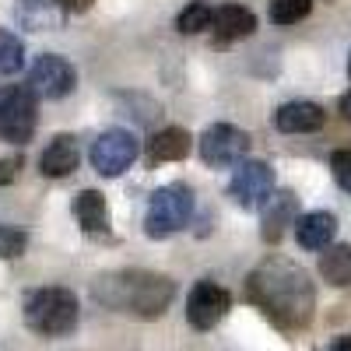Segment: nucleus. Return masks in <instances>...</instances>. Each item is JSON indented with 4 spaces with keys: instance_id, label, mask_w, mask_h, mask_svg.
Listing matches in <instances>:
<instances>
[{
    "instance_id": "obj_1",
    "label": "nucleus",
    "mask_w": 351,
    "mask_h": 351,
    "mask_svg": "<svg viewBox=\"0 0 351 351\" xmlns=\"http://www.w3.org/2000/svg\"><path fill=\"white\" fill-rule=\"evenodd\" d=\"M246 295L256 309H263L281 330H302L309 327L316 309V291L309 274L291 260L271 256L260 267H253L246 281Z\"/></svg>"
},
{
    "instance_id": "obj_2",
    "label": "nucleus",
    "mask_w": 351,
    "mask_h": 351,
    "mask_svg": "<svg viewBox=\"0 0 351 351\" xmlns=\"http://www.w3.org/2000/svg\"><path fill=\"white\" fill-rule=\"evenodd\" d=\"M92 295H95V302H102L112 313H127V316H137V319H155L172 306L176 285L165 274L127 267V271L99 274L92 281Z\"/></svg>"
},
{
    "instance_id": "obj_3",
    "label": "nucleus",
    "mask_w": 351,
    "mask_h": 351,
    "mask_svg": "<svg viewBox=\"0 0 351 351\" xmlns=\"http://www.w3.org/2000/svg\"><path fill=\"white\" fill-rule=\"evenodd\" d=\"M77 295L71 288L49 285V288H32L25 295L21 316L25 327L39 337H67L77 327Z\"/></svg>"
},
{
    "instance_id": "obj_4",
    "label": "nucleus",
    "mask_w": 351,
    "mask_h": 351,
    "mask_svg": "<svg viewBox=\"0 0 351 351\" xmlns=\"http://www.w3.org/2000/svg\"><path fill=\"white\" fill-rule=\"evenodd\" d=\"M190 215H193V190L186 183L158 186L148 200V211H144V232L152 239H165L172 232L186 228Z\"/></svg>"
},
{
    "instance_id": "obj_5",
    "label": "nucleus",
    "mask_w": 351,
    "mask_h": 351,
    "mask_svg": "<svg viewBox=\"0 0 351 351\" xmlns=\"http://www.w3.org/2000/svg\"><path fill=\"white\" fill-rule=\"evenodd\" d=\"M36 134V92L28 84H8L0 92V137L8 144H28Z\"/></svg>"
},
{
    "instance_id": "obj_6",
    "label": "nucleus",
    "mask_w": 351,
    "mask_h": 351,
    "mask_svg": "<svg viewBox=\"0 0 351 351\" xmlns=\"http://www.w3.org/2000/svg\"><path fill=\"white\" fill-rule=\"evenodd\" d=\"M141 155V141L123 130V127H112L106 134L95 137L92 152H88V158H92V169L99 176H106V180H116V176H123Z\"/></svg>"
},
{
    "instance_id": "obj_7",
    "label": "nucleus",
    "mask_w": 351,
    "mask_h": 351,
    "mask_svg": "<svg viewBox=\"0 0 351 351\" xmlns=\"http://www.w3.org/2000/svg\"><path fill=\"white\" fill-rule=\"evenodd\" d=\"M250 152V134L232 123H211L200 134V158L211 169H228Z\"/></svg>"
},
{
    "instance_id": "obj_8",
    "label": "nucleus",
    "mask_w": 351,
    "mask_h": 351,
    "mask_svg": "<svg viewBox=\"0 0 351 351\" xmlns=\"http://www.w3.org/2000/svg\"><path fill=\"white\" fill-rule=\"evenodd\" d=\"M228 197L239 204L243 211L263 208L271 197H274V169L267 162H243L236 169L228 183Z\"/></svg>"
},
{
    "instance_id": "obj_9",
    "label": "nucleus",
    "mask_w": 351,
    "mask_h": 351,
    "mask_svg": "<svg viewBox=\"0 0 351 351\" xmlns=\"http://www.w3.org/2000/svg\"><path fill=\"white\" fill-rule=\"evenodd\" d=\"M74 84H77V71L56 53L36 56V64L28 67V88L39 99H64L74 92Z\"/></svg>"
},
{
    "instance_id": "obj_10",
    "label": "nucleus",
    "mask_w": 351,
    "mask_h": 351,
    "mask_svg": "<svg viewBox=\"0 0 351 351\" xmlns=\"http://www.w3.org/2000/svg\"><path fill=\"white\" fill-rule=\"evenodd\" d=\"M228 309H232V295L215 281H197L186 295V319H190L193 330L218 327Z\"/></svg>"
},
{
    "instance_id": "obj_11",
    "label": "nucleus",
    "mask_w": 351,
    "mask_h": 351,
    "mask_svg": "<svg viewBox=\"0 0 351 351\" xmlns=\"http://www.w3.org/2000/svg\"><path fill=\"white\" fill-rule=\"evenodd\" d=\"M327 123V112L324 106L316 102H306V99H295V102H285L278 112H274V127L281 134H313Z\"/></svg>"
},
{
    "instance_id": "obj_12",
    "label": "nucleus",
    "mask_w": 351,
    "mask_h": 351,
    "mask_svg": "<svg viewBox=\"0 0 351 351\" xmlns=\"http://www.w3.org/2000/svg\"><path fill=\"white\" fill-rule=\"evenodd\" d=\"M14 18H18L21 28H28V32H56V28L64 25L67 11H64L60 0H18Z\"/></svg>"
},
{
    "instance_id": "obj_13",
    "label": "nucleus",
    "mask_w": 351,
    "mask_h": 351,
    "mask_svg": "<svg viewBox=\"0 0 351 351\" xmlns=\"http://www.w3.org/2000/svg\"><path fill=\"white\" fill-rule=\"evenodd\" d=\"M334 236H337V218L330 211H309L295 221V239L302 250L324 253L334 246Z\"/></svg>"
},
{
    "instance_id": "obj_14",
    "label": "nucleus",
    "mask_w": 351,
    "mask_h": 351,
    "mask_svg": "<svg viewBox=\"0 0 351 351\" xmlns=\"http://www.w3.org/2000/svg\"><path fill=\"white\" fill-rule=\"evenodd\" d=\"M295 211H299V197L288 190H274V197L263 204V228L260 236L267 243H278L285 236L288 225H295Z\"/></svg>"
},
{
    "instance_id": "obj_15",
    "label": "nucleus",
    "mask_w": 351,
    "mask_h": 351,
    "mask_svg": "<svg viewBox=\"0 0 351 351\" xmlns=\"http://www.w3.org/2000/svg\"><path fill=\"white\" fill-rule=\"evenodd\" d=\"M81 162V152H77V141L71 134H60L53 137V144L39 155V172L49 176V180H64V176H71Z\"/></svg>"
},
{
    "instance_id": "obj_16",
    "label": "nucleus",
    "mask_w": 351,
    "mask_h": 351,
    "mask_svg": "<svg viewBox=\"0 0 351 351\" xmlns=\"http://www.w3.org/2000/svg\"><path fill=\"white\" fill-rule=\"evenodd\" d=\"M215 39L218 43H239V39H250L256 32V14L250 8H239V4H225L218 8L215 14Z\"/></svg>"
},
{
    "instance_id": "obj_17",
    "label": "nucleus",
    "mask_w": 351,
    "mask_h": 351,
    "mask_svg": "<svg viewBox=\"0 0 351 351\" xmlns=\"http://www.w3.org/2000/svg\"><path fill=\"white\" fill-rule=\"evenodd\" d=\"M74 215L88 236H106L109 232V208H106V197L99 190H81L74 200Z\"/></svg>"
},
{
    "instance_id": "obj_18",
    "label": "nucleus",
    "mask_w": 351,
    "mask_h": 351,
    "mask_svg": "<svg viewBox=\"0 0 351 351\" xmlns=\"http://www.w3.org/2000/svg\"><path fill=\"white\" fill-rule=\"evenodd\" d=\"M186 155H190V134L183 127H165L148 141L152 162H183Z\"/></svg>"
},
{
    "instance_id": "obj_19",
    "label": "nucleus",
    "mask_w": 351,
    "mask_h": 351,
    "mask_svg": "<svg viewBox=\"0 0 351 351\" xmlns=\"http://www.w3.org/2000/svg\"><path fill=\"white\" fill-rule=\"evenodd\" d=\"M319 274L334 288H351V246L337 243L319 253Z\"/></svg>"
},
{
    "instance_id": "obj_20",
    "label": "nucleus",
    "mask_w": 351,
    "mask_h": 351,
    "mask_svg": "<svg viewBox=\"0 0 351 351\" xmlns=\"http://www.w3.org/2000/svg\"><path fill=\"white\" fill-rule=\"evenodd\" d=\"M215 14H218V11H211V4L193 0L190 8L180 11V18H176V28H180V32H186V36H197V32H204V28H215Z\"/></svg>"
},
{
    "instance_id": "obj_21",
    "label": "nucleus",
    "mask_w": 351,
    "mask_h": 351,
    "mask_svg": "<svg viewBox=\"0 0 351 351\" xmlns=\"http://www.w3.org/2000/svg\"><path fill=\"white\" fill-rule=\"evenodd\" d=\"M21 64H25V46H21V39H18L14 32H4V28H0V77L18 74Z\"/></svg>"
},
{
    "instance_id": "obj_22",
    "label": "nucleus",
    "mask_w": 351,
    "mask_h": 351,
    "mask_svg": "<svg viewBox=\"0 0 351 351\" xmlns=\"http://www.w3.org/2000/svg\"><path fill=\"white\" fill-rule=\"evenodd\" d=\"M313 11V0H271V21L274 25H295Z\"/></svg>"
},
{
    "instance_id": "obj_23",
    "label": "nucleus",
    "mask_w": 351,
    "mask_h": 351,
    "mask_svg": "<svg viewBox=\"0 0 351 351\" xmlns=\"http://www.w3.org/2000/svg\"><path fill=\"white\" fill-rule=\"evenodd\" d=\"M25 232H18V228H11V225H0V256L4 260H14V256H21L25 253Z\"/></svg>"
},
{
    "instance_id": "obj_24",
    "label": "nucleus",
    "mask_w": 351,
    "mask_h": 351,
    "mask_svg": "<svg viewBox=\"0 0 351 351\" xmlns=\"http://www.w3.org/2000/svg\"><path fill=\"white\" fill-rule=\"evenodd\" d=\"M330 172H334L337 186L351 193V152H334L330 155Z\"/></svg>"
},
{
    "instance_id": "obj_25",
    "label": "nucleus",
    "mask_w": 351,
    "mask_h": 351,
    "mask_svg": "<svg viewBox=\"0 0 351 351\" xmlns=\"http://www.w3.org/2000/svg\"><path fill=\"white\" fill-rule=\"evenodd\" d=\"M18 169H21V155L4 158V162H0V183H11L14 176H18Z\"/></svg>"
},
{
    "instance_id": "obj_26",
    "label": "nucleus",
    "mask_w": 351,
    "mask_h": 351,
    "mask_svg": "<svg viewBox=\"0 0 351 351\" xmlns=\"http://www.w3.org/2000/svg\"><path fill=\"white\" fill-rule=\"evenodd\" d=\"M60 4H64V11H67V14H84L88 8L95 4V0H60Z\"/></svg>"
},
{
    "instance_id": "obj_27",
    "label": "nucleus",
    "mask_w": 351,
    "mask_h": 351,
    "mask_svg": "<svg viewBox=\"0 0 351 351\" xmlns=\"http://www.w3.org/2000/svg\"><path fill=\"white\" fill-rule=\"evenodd\" d=\"M324 351H351V337H348V334H341V337H334Z\"/></svg>"
},
{
    "instance_id": "obj_28",
    "label": "nucleus",
    "mask_w": 351,
    "mask_h": 351,
    "mask_svg": "<svg viewBox=\"0 0 351 351\" xmlns=\"http://www.w3.org/2000/svg\"><path fill=\"white\" fill-rule=\"evenodd\" d=\"M341 116L351 123V92H344V95H341Z\"/></svg>"
},
{
    "instance_id": "obj_29",
    "label": "nucleus",
    "mask_w": 351,
    "mask_h": 351,
    "mask_svg": "<svg viewBox=\"0 0 351 351\" xmlns=\"http://www.w3.org/2000/svg\"><path fill=\"white\" fill-rule=\"evenodd\" d=\"M348 77H351V56H348Z\"/></svg>"
}]
</instances>
